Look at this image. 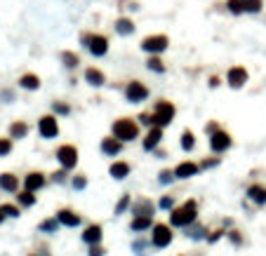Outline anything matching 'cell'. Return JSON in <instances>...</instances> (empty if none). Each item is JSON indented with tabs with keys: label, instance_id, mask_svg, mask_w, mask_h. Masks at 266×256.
Returning a JSON list of instances; mask_svg holds the SVG:
<instances>
[{
	"label": "cell",
	"instance_id": "cell-1",
	"mask_svg": "<svg viewBox=\"0 0 266 256\" xmlns=\"http://www.w3.org/2000/svg\"><path fill=\"white\" fill-rule=\"evenodd\" d=\"M83 45L88 47L94 57H104L108 52V38L106 36H92V33H83Z\"/></svg>",
	"mask_w": 266,
	"mask_h": 256
},
{
	"label": "cell",
	"instance_id": "cell-2",
	"mask_svg": "<svg viewBox=\"0 0 266 256\" xmlns=\"http://www.w3.org/2000/svg\"><path fill=\"white\" fill-rule=\"evenodd\" d=\"M172 226H188L195 221V202H186L184 207H179L172 212Z\"/></svg>",
	"mask_w": 266,
	"mask_h": 256
},
{
	"label": "cell",
	"instance_id": "cell-3",
	"mask_svg": "<svg viewBox=\"0 0 266 256\" xmlns=\"http://www.w3.org/2000/svg\"><path fill=\"white\" fill-rule=\"evenodd\" d=\"M113 134L115 139H120V141H132V139H137L139 129H137V125L132 120H118L113 125Z\"/></svg>",
	"mask_w": 266,
	"mask_h": 256
},
{
	"label": "cell",
	"instance_id": "cell-4",
	"mask_svg": "<svg viewBox=\"0 0 266 256\" xmlns=\"http://www.w3.org/2000/svg\"><path fill=\"white\" fill-rule=\"evenodd\" d=\"M168 45H170V40H168V36H146L142 40V50L144 52H151V54H160V52H165L168 50Z\"/></svg>",
	"mask_w": 266,
	"mask_h": 256
},
{
	"label": "cell",
	"instance_id": "cell-5",
	"mask_svg": "<svg viewBox=\"0 0 266 256\" xmlns=\"http://www.w3.org/2000/svg\"><path fill=\"white\" fill-rule=\"evenodd\" d=\"M156 125H170L172 123V118H175V106L170 104V101H158L156 104Z\"/></svg>",
	"mask_w": 266,
	"mask_h": 256
},
{
	"label": "cell",
	"instance_id": "cell-6",
	"mask_svg": "<svg viewBox=\"0 0 266 256\" xmlns=\"http://www.w3.org/2000/svg\"><path fill=\"white\" fill-rule=\"evenodd\" d=\"M125 97L130 99L132 104H139V101H144V99L149 97V89L144 87L139 80H132V82L125 87Z\"/></svg>",
	"mask_w": 266,
	"mask_h": 256
},
{
	"label": "cell",
	"instance_id": "cell-7",
	"mask_svg": "<svg viewBox=\"0 0 266 256\" xmlns=\"http://www.w3.org/2000/svg\"><path fill=\"white\" fill-rule=\"evenodd\" d=\"M57 160H59L66 169H71V167H76V162H78V150L73 148V146H62V148L57 150Z\"/></svg>",
	"mask_w": 266,
	"mask_h": 256
},
{
	"label": "cell",
	"instance_id": "cell-8",
	"mask_svg": "<svg viewBox=\"0 0 266 256\" xmlns=\"http://www.w3.org/2000/svg\"><path fill=\"white\" fill-rule=\"evenodd\" d=\"M248 71L243 68V66H233V68H229V73H226V80H229V85L231 87H243L245 82H248Z\"/></svg>",
	"mask_w": 266,
	"mask_h": 256
},
{
	"label": "cell",
	"instance_id": "cell-9",
	"mask_svg": "<svg viewBox=\"0 0 266 256\" xmlns=\"http://www.w3.org/2000/svg\"><path fill=\"white\" fill-rule=\"evenodd\" d=\"M170 242H172V233H170L168 226H163L158 223L156 228H153V245L156 247H168Z\"/></svg>",
	"mask_w": 266,
	"mask_h": 256
},
{
	"label": "cell",
	"instance_id": "cell-10",
	"mask_svg": "<svg viewBox=\"0 0 266 256\" xmlns=\"http://www.w3.org/2000/svg\"><path fill=\"white\" fill-rule=\"evenodd\" d=\"M38 129H40V134H43L45 139H52V136H57V132H59V127H57V120H54V118H50V115L40 120Z\"/></svg>",
	"mask_w": 266,
	"mask_h": 256
},
{
	"label": "cell",
	"instance_id": "cell-11",
	"mask_svg": "<svg viewBox=\"0 0 266 256\" xmlns=\"http://www.w3.org/2000/svg\"><path fill=\"white\" fill-rule=\"evenodd\" d=\"M210 146H212V150H226L231 146V136L226 132H212V139H210Z\"/></svg>",
	"mask_w": 266,
	"mask_h": 256
},
{
	"label": "cell",
	"instance_id": "cell-12",
	"mask_svg": "<svg viewBox=\"0 0 266 256\" xmlns=\"http://www.w3.org/2000/svg\"><path fill=\"white\" fill-rule=\"evenodd\" d=\"M57 219H59V223H64V226H69V228H76L80 223V216L78 214L69 212V209H62V212L57 214Z\"/></svg>",
	"mask_w": 266,
	"mask_h": 256
},
{
	"label": "cell",
	"instance_id": "cell-13",
	"mask_svg": "<svg viewBox=\"0 0 266 256\" xmlns=\"http://www.w3.org/2000/svg\"><path fill=\"white\" fill-rule=\"evenodd\" d=\"M85 80H88L89 85H94V87H101V85L106 82L104 73L99 71V68H88V71H85Z\"/></svg>",
	"mask_w": 266,
	"mask_h": 256
},
{
	"label": "cell",
	"instance_id": "cell-14",
	"mask_svg": "<svg viewBox=\"0 0 266 256\" xmlns=\"http://www.w3.org/2000/svg\"><path fill=\"white\" fill-rule=\"evenodd\" d=\"M132 214H139V216H153L151 200H139V202H134L132 204Z\"/></svg>",
	"mask_w": 266,
	"mask_h": 256
},
{
	"label": "cell",
	"instance_id": "cell-15",
	"mask_svg": "<svg viewBox=\"0 0 266 256\" xmlns=\"http://www.w3.org/2000/svg\"><path fill=\"white\" fill-rule=\"evenodd\" d=\"M115 33H120V36H132L134 21L132 19H118V21H115Z\"/></svg>",
	"mask_w": 266,
	"mask_h": 256
},
{
	"label": "cell",
	"instance_id": "cell-16",
	"mask_svg": "<svg viewBox=\"0 0 266 256\" xmlns=\"http://www.w3.org/2000/svg\"><path fill=\"white\" fill-rule=\"evenodd\" d=\"M160 139H163V132H160V127H153L151 132H149V136H146V141H144V148L146 150H153L156 146L160 143Z\"/></svg>",
	"mask_w": 266,
	"mask_h": 256
},
{
	"label": "cell",
	"instance_id": "cell-17",
	"mask_svg": "<svg viewBox=\"0 0 266 256\" xmlns=\"http://www.w3.org/2000/svg\"><path fill=\"white\" fill-rule=\"evenodd\" d=\"M195 172H198V167H195L193 162H181L177 169H175V177L179 179H188V177H193Z\"/></svg>",
	"mask_w": 266,
	"mask_h": 256
},
{
	"label": "cell",
	"instance_id": "cell-18",
	"mask_svg": "<svg viewBox=\"0 0 266 256\" xmlns=\"http://www.w3.org/2000/svg\"><path fill=\"white\" fill-rule=\"evenodd\" d=\"M0 188H2V191H7V193H14V191L19 188L17 177H12V174H2V177H0Z\"/></svg>",
	"mask_w": 266,
	"mask_h": 256
},
{
	"label": "cell",
	"instance_id": "cell-19",
	"mask_svg": "<svg viewBox=\"0 0 266 256\" xmlns=\"http://www.w3.org/2000/svg\"><path fill=\"white\" fill-rule=\"evenodd\" d=\"M108 172H111V177L113 179H125L127 174H130V165H127V162H113Z\"/></svg>",
	"mask_w": 266,
	"mask_h": 256
},
{
	"label": "cell",
	"instance_id": "cell-20",
	"mask_svg": "<svg viewBox=\"0 0 266 256\" xmlns=\"http://www.w3.org/2000/svg\"><path fill=\"white\" fill-rule=\"evenodd\" d=\"M19 85H21L24 89H38L40 87V78L33 75V73H26V75H21V78H19Z\"/></svg>",
	"mask_w": 266,
	"mask_h": 256
},
{
	"label": "cell",
	"instance_id": "cell-21",
	"mask_svg": "<svg viewBox=\"0 0 266 256\" xmlns=\"http://www.w3.org/2000/svg\"><path fill=\"white\" fill-rule=\"evenodd\" d=\"M83 240L89 242V245H97L99 240H101V228H99V226H89V228L83 233Z\"/></svg>",
	"mask_w": 266,
	"mask_h": 256
},
{
	"label": "cell",
	"instance_id": "cell-22",
	"mask_svg": "<svg viewBox=\"0 0 266 256\" xmlns=\"http://www.w3.org/2000/svg\"><path fill=\"white\" fill-rule=\"evenodd\" d=\"M250 200H255L257 204H264L266 202V188H262V186H250Z\"/></svg>",
	"mask_w": 266,
	"mask_h": 256
},
{
	"label": "cell",
	"instance_id": "cell-23",
	"mask_svg": "<svg viewBox=\"0 0 266 256\" xmlns=\"http://www.w3.org/2000/svg\"><path fill=\"white\" fill-rule=\"evenodd\" d=\"M43 184H45V177L43 174H28L26 177V191H38V188H43Z\"/></svg>",
	"mask_w": 266,
	"mask_h": 256
},
{
	"label": "cell",
	"instance_id": "cell-24",
	"mask_svg": "<svg viewBox=\"0 0 266 256\" xmlns=\"http://www.w3.org/2000/svg\"><path fill=\"white\" fill-rule=\"evenodd\" d=\"M264 7V0H243V9L250 12V14H257Z\"/></svg>",
	"mask_w": 266,
	"mask_h": 256
},
{
	"label": "cell",
	"instance_id": "cell-25",
	"mask_svg": "<svg viewBox=\"0 0 266 256\" xmlns=\"http://www.w3.org/2000/svg\"><path fill=\"white\" fill-rule=\"evenodd\" d=\"M101 150H104L106 155H115V153H120V141H113V139H104V143H101Z\"/></svg>",
	"mask_w": 266,
	"mask_h": 256
},
{
	"label": "cell",
	"instance_id": "cell-26",
	"mask_svg": "<svg viewBox=\"0 0 266 256\" xmlns=\"http://www.w3.org/2000/svg\"><path fill=\"white\" fill-rule=\"evenodd\" d=\"M62 62H64L66 68H76V66L80 64V59H78V54L76 52H62Z\"/></svg>",
	"mask_w": 266,
	"mask_h": 256
},
{
	"label": "cell",
	"instance_id": "cell-27",
	"mask_svg": "<svg viewBox=\"0 0 266 256\" xmlns=\"http://www.w3.org/2000/svg\"><path fill=\"white\" fill-rule=\"evenodd\" d=\"M28 127L24 123H14L12 127H9V134H12V139H21V136H26Z\"/></svg>",
	"mask_w": 266,
	"mask_h": 256
},
{
	"label": "cell",
	"instance_id": "cell-28",
	"mask_svg": "<svg viewBox=\"0 0 266 256\" xmlns=\"http://www.w3.org/2000/svg\"><path fill=\"white\" fill-rule=\"evenodd\" d=\"M151 228V216H137L132 221V230H146Z\"/></svg>",
	"mask_w": 266,
	"mask_h": 256
},
{
	"label": "cell",
	"instance_id": "cell-29",
	"mask_svg": "<svg viewBox=\"0 0 266 256\" xmlns=\"http://www.w3.org/2000/svg\"><path fill=\"white\" fill-rule=\"evenodd\" d=\"M226 9H229L231 14H243L245 9H243V0H226Z\"/></svg>",
	"mask_w": 266,
	"mask_h": 256
},
{
	"label": "cell",
	"instance_id": "cell-30",
	"mask_svg": "<svg viewBox=\"0 0 266 256\" xmlns=\"http://www.w3.org/2000/svg\"><path fill=\"white\" fill-rule=\"evenodd\" d=\"M146 66H149L151 71H156V73H165V64L160 62L158 57H151V59L146 62Z\"/></svg>",
	"mask_w": 266,
	"mask_h": 256
},
{
	"label": "cell",
	"instance_id": "cell-31",
	"mask_svg": "<svg viewBox=\"0 0 266 256\" xmlns=\"http://www.w3.org/2000/svg\"><path fill=\"white\" fill-rule=\"evenodd\" d=\"M19 202L24 204V207H31V204L36 202V197H33V191H24V193H19Z\"/></svg>",
	"mask_w": 266,
	"mask_h": 256
},
{
	"label": "cell",
	"instance_id": "cell-32",
	"mask_svg": "<svg viewBox=\"0 0 266 256\" xmlns=\"http://www.w3.org/2000/svg\"><path fill=\"white\" fill-rule=\"evenodd\" d=\"M57 226H59V219H50V221H43V223H40V230L52 233V230H57Z\"/></svg>",
	"mask_w": 266,
	"mask_h": 256
},
{
	"label": "cell",
	"instance_id": "cell-33",
	"mask_svg": "<svg viewBox=\"0 0 266 256\" xmlns=\"http://www.w3.org/2000/svg\"><path fill=\"white\" fill-rule=\"evenodd\" d=\"M193 134H191V132H184V136H181V148H184V150H191V148H193Z\"/></svg>",
	"mask_w": 266,
	"mask_h": 256
},
{
	"label": "cell",
	"instance_id": "cell-34",
	"mask_svg": "<svg viewBox=\"0 0 266 256\" xmlns=\"http://www.w3.org/2000/svg\"><path fill=\"white\" fill-rule=\"evenodd\" d=\"M0 212L5 214V216H19V209L17 207H12V204H2V207H0Z\"/></svg>",
	"mask_w": 266,
	"mask_h": 256
},
{
	"label": "cell",
	"instance_id": "cell-35",
	"mask_svg": "<svg viewBox=\"0 0 266 256\" xmlns=\"http://www.w3.org/2000/svg\"><path fill=\"white\" fill-rule=\"evenodd\" d=\"M127 204H130V195H123V200H120L118 207H115V214H123L125 209H127Z\"/></svg>",
	"mask_w": 266,
	"mask_h": 256
},
{
	"label": "cell",
	"instance_id": "cell-36",
	"mask_svg": "<svg viewBox=\"0 0 266 256\" xmlns=\"http://www.w3.org/2000/svg\"><path fill=\"white\" fill-rule=\"evenodd\" d=\"M9 150H12V143H9V139H0V155H7Z\"/></svg>",
	"mask_w": 266,
	"mask_h": 256
},
{
	"label": "cell",
	"instance_id": "cell-37",
	"mask_svg": "<svg viewBox=\"0 0 266 256\" xmlns=\"http://www.w3.org/2000/svg\"><path fill=\"white\" fill-rule=\"evenodd\" d=\"M54 113H62V115H66L69 113V106H66V104H54Z\"/></svg>",
	"mask_w": 266,
	"mask_h": 256
},
{
	"label": "cell",
	"instance_id": "cell-38",
	"mask_svg": "<svg viewBox=\"0 0 266 256\" xmlns=\"http://www.w3.org/2000/svg\"><path fill=\"white\" fill-rule=\"evenodd\" d=\"M89 256H104V249L97 247V245H92V249H89Z\"/></svg>",
	"mask_w": 266,
	"mask_h": 256
},
{
	"label": "cell",
	"instance_id": "cell-39",
	"mask_svg": "<svg viewBox=\"0 0 266 256\" xmlns=\"http://www.w3.org/2000/svg\"><path fill=\"white\" fill-rule=\"evenodd\" d=\"M172 177H175L172 172H163V174H160V184H168V181H172Z\"/></svg>",
	"mask_w": 266,
	"mask_h": 256
},
{
	"label": "cell",
	"instance_id": "cell-40",
	"mask_svg": "<svg viewBox=\"0 0 266 256\" xmlns=\"http://www.w3.org/2000/svg\"><path fill=\"white\" fill-rule=\"evenodd\" d=\"M85 184H88V181H85V179H83V177H78V179H76V181H73V186H76L78 191H83V188H85Z\"/></svg>",
	"mask_w": 266,
	"mask_h": 256
},
{
	"label": "cell",
	"instance_id": "cell-41",
	"mask_svg": "<svg viewBox=\"0 0 266 256\" xmlns=\"http://www.w3.org/2000/svg\"><path fill=\"white\" fill-rule=\"evenodd\" d=\"M160 207H163V209H170V207H172V197H163V200H160Z\"/></svg>",
	"mask_w": 266,
	"mask_h": 256
},
{
	"label": "cell",
	"instance_id": "cell-42",
	"mask_svg": "<svg viewBox=\"0 0 266 256\" xmlns=\"http://www.w3.org/2000/svg\"><path fill=\"white\" fill-rule=\"evenodd\" d=\"M64 177H66V174H64V172H59V174H54V181H59V184H62Z\"/></svg>",
	"mask_w": 266,
	"mask_h": 256
},
{
	"label": "cell",
	"instance_id": "cell-43",
	"mask_svg": "<svg viewBox=\"0 0 266 256\" xmlns=\"http://www.w3.org/2000/svg\"><path fill=\"white\" fill-rule=\"evenodd\" d=\"M2 216H5V214H2V212H0V223H2Z\"/></svg>",
	"mask_w": 266,
	"mask_h": 256
}]
</instances>
